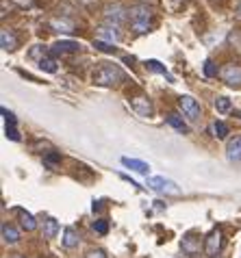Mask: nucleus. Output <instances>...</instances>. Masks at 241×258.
Listing matches in <instances>:
<instances>
[{"mask_svg":"<svg viewBox=\"0 0 241 258\" xmlns=\"http://www.w3.org/2000/svg\"><path fill=\"white\" fill-rule=\"evenodd\" d=\"M61 243H63V247H68V249L76 247L81 243L79 232H76L74 228H66V230H63V236H61Z\"/></svg>","mask_w":241,"mask_h":258,"instance_id":"13","label":"nucleus"},{"mask_svg":"<svg viewBox=\"0 0 241 258\" xmlns=\"http://www.w3.org/2000/svg\"><path fill=\"white\" fill-rule=\"evenodd\" d=\"M94 211H102V204L100 202H94Z\"/></svg>","mask_w":241,"mask_h":258,"instance_id":"34","label":"nucleus"},{"mask_svg":"<svg viewBox=\"0 0 241 258\" xmlns=\"http://www.w3.org/2000/svg\"><path fill=\"white\" fill-rule=\"evenodd\" d=\"M3 241L9 243V245H16V243L20 241V232L16 226L11 224H3Z\"/></svg>","mask_w":241,"mask_h":258,"instance_id":"14","label":"nucleus"},{"mask_svg":"<svg viewBox=\"0 0 241 258\" xmlns=\"http://www.w3.org/2000/svg\"><path fill=\"white\" fill-rule=\"evenodd\" d=\"M167 124L174 126L178 133H187V124H185V121H183L178 115H176V113H169V115H167Z\"/></svg>","mask_w":241,"mask_h":258,"instance_id":"22","label":"nucleus"},{"mask_svg":"<svg viewBox=\"0 0 241 258\" xmlns=\"http://www.w3.org/2000/svg\"><path fill=\"white\" fill-rule=\"evenodd\" d=\"M85 258H109V256H107V252H104V249L98 247V249H89V252L85 254Z\"/></svg>","mask_w":241,"mask_h":258,"instance_id":"29","label":"nucleus"},{"mask_svg":"<svg viewBox=\"0 0 241 258\" xmlns=\"http://www.w3.org/2000/svg\"><path fill=\"white\" fill-rule=\"evenodd\" d=\"M131 28L135 35H144L150 31V22H131Z\"/></svg>","mask_w":241,"mask_h":258,"instance_id":"25","label":"nucleus"},{"mask_svg":"<svg viewBox=\"0 0 241 258\" xmlns=\"http://www.w3.org/2000/svg\"><path fill=\"white\" fill-rule=\"evenodd\" d=\"M16 3H18L20 7H31V5H33V0H16Z\"/></svg>","mask_w":241,"mask_h":258,"instance_id":"33","label":"nucleus"},{"mask_svg":"<svg viewBox=\"0 0 241 258\" xmlns=\"http://www.w3.org/2000/svg\"><path fill=\"white\" fill-rule=\"evenodd\" d=\"M91 81L96 85H102V87H113V85H117L119 81H124V72L117 66H113V63H102V66H98L94 70Z\"/></svg>","mask_w":241,"mask_h":258,"instance_id":"1","label":"nucleus"},{"mask_svg":"<svg viewBox=\"0 0 241 258\" xmlns=\"http://www.w3.org/2000/svg\"><path fill=\"white\" fill-rule=\"evenodd\" d=\"M146 68H148V70H152V72H159V74L167 76V81H172V76L167 74V70H165V68L159 66V61H154V59H152V61H148V63H146Z\"/></svg>","mask_w":241,"mask_h":258,"instance_id":"24","label":"nucleus"},{"mask_svg":"<svg viewBox=\"0 0 241 258\" xmlns=\"http://www.w3.org/2000/svg\"><path fill=\"white\" fill-rule=\"evenodd\" d=\"M0 44H3V50H16L18 39H16V35H13L11 31H3L0 33Z\"/></svg>","mask_w":241,"mask_h":258,"instance_id":"18","label":"nucleus"},{"mask_svg":"<svg viewBox=\"0 0 241 258\" xmlns=\"http://www.w3.org/2000/svg\"><path fill=\"white\" fill-rule=\"evenodd\" d=\"M211 131H213V137H217V139H226L230 133L224 121H213V124H211Z\"/></svg>","mask_w":241,"mask_h":258,"instance_id":"20","label":"nucleus"},{"mask_svg":"<svg viewBox=\"0 0 241 258\" xmlns=\"http://www.w3.org/2000/svg\"><path fill=\"white\" fill-rule=\"evenodd\" d=\"M178 109L183 111V115H185L189 121H196L200 117V104L196 102V98L191 96H180L178 98Z\"/></svg>","mask_w":241,"mask_h":258,"instance_id":"2","label":"nucleus"},{"mask_svg":"<svg viewBox=\"0 0 241 258\" xmlns=\"http://www.w3.org/2000/svg\"><path fill=\"white\" fill-rule=\"evenodd\" d=\"M39 68L44 72H48V74H54V72L59 70V68H56V61L52 59V56H41V59H39Z\"/></svg>","mask_w":241,"mask_h":258,"instance_id":"21","label":"nucleus"},{"mask_svg":"<svg viewBox=\"0 0 241 258\" xmlns=\"http://www.w3.org/2000/svg\"><path fill=\"white\" fill-rule=\"evenodd\" d=\"M56 234H59V221L52 219V217L44 219V236L46 239H54Z\"/></svg>","mask_w":241,"mask_h":258,"instance_id":"17","label":"nucleus"},{"mask_svg":"<svg viewBox=\"0 0 241 258\" xmlns=\"http://www.w3.org/2000/svg\"><path fill=\"white\" fill-rule=\"evenodd\" d=\"M215 109L217 113H228L232 109V102H230V98H224V96H219L215 100Z\"/></svg>","mask_w":241,"mask_h":258,"instance_id":"23","label":"nucleus"},{"mask_svg":"<svg viewBox=\"0 0 241 258\" xmlns=\"http://www.w3.org/2000/svg\"><path fill=\"white\" fill-rule=\"evenodd\" d=\"M50 26L54 28V31H61V33H72L74 31V22L72 20H66V18L63 20H52Z\"/></svg>","mask_w":241,"mask_h":258,"instance_id":"19","label":"nucleus"},{"mask_svg":"<svg viewBox=\"0 0 241 258\" xmlns=\"http://www.w3.org/2000/svg\"><path fill=\"white\" fill-rule=\"evenodd\" d=\"M148 187L159 191V193H172V196H178L180 189L176 187V182L167 180V178H161V176H154V178H148Z\"/></svg>","mask_w":241,"mask_h":258,"instance_id":"4","label":"nucleus"},{"mask_svg":"<svg viewBox=\"0 0 241 258\" xmlns=\"http://www.w3.org/2000/svg\"><path fill=\"white\" fill-rule=\"evenodd\" d=\"M104 18H107V22L109 24H122L124 20H129V9L126 7H122V5H107L104 7Z\"/></svg>","mask_w":241,"mask_h":258,"instance_id":"3","label":"nucleus"},{"mask_svg":"<svg viewBox=\"0 0 241 258\" xmlns=\"http://www.w3.org/2000/svg\"><path fill=\"white\" fill-rule=\"evenodd\" d=\"M59 161H61V156L56 154V152H52V154L46 156V163H48V165H54V163H59Z\"/></svg>","mask_w":241,"mask_h":258,"instance_id":"31","label":"nucleus"},{"mask_svg":"<svg viewBox=\"0 0 241 258\" xmlns=\"http://www.w3.org/2000/svg\"><path fill=\"white\" fill-rule=\"evenodd\" d=\"M129 102H131V106H133V111L137 113V115H141V117H150L152 115V102L148 100L146 96H129Z\"/></svg>","mask_w":241,"mask_h":258,"instance_id":"6","label":"nucleus"},{"mask_svg":"<svg viewBox=\"0 0 241 258\" xmlns=\"http://www.w3.org/2000/svg\"><path fill=\"white\" fill-rule=\"evenodd\" d=\"M219 76H222V81H224L226 85H230V87H241V66L228 63V66L222 68Z\"/></svg>","mask_w":241,"mask_h":258,"instance_id":"5","label":"nucleus"},{"mask_svg":"<svg viewBox=\"0 0 241 258\" xmlns=\"http://www.w3.org/2000/svg\"><path fill=\"white\" fill-rule=\"evenodd\" d=\"M222 249V232L219 230H211L207 241H204V252H207L209 258H215Z\"/></svg>","mask_w":241,"mask_h":258,"instance_id":"7","label":"nucleus"},{"mask_svg":"<svg viewBox=\"0 0 241 258\" xmlns=\"http://www.w3.org/2000/svg\"><path fill=\"white\" fill-rule=\"evenodd\" d=\"M204 76H209V78L217 76V68H215L213 61H207V63H204Z\"/></svg>","mask_w":241,"mask_h":258,"instance_id":"27","label":"nucleus"},{"mask_svg":"<svg viewBox=\"0 0 241 258\" xmlns=\"http://www.w3.org/2000/svg\"><path fill=\"white\" fill-rule=\"evenodd\" d=\"M94 230H96V232H100V234H107V232H109V224H107V219H98L96 224H94Z\"/></svg>","mask_w":241,"mask_h":258,"instance_id":"28","label":"nucleus"},{"mask_svg":"<svg viewBox=\"0 0 241 258\" xmlns=\"http://www.w3.org/2000/svg\"><path fill=\"white\" fill-rule=\"evenodd\" d=\"M180 249L185 254H189V256H198L200 254V241H198L194 234H187L185 239H183V243H180Z\"/></svg>","mask_w":241,"mask_h":258,"instance_id":"11","label":"nucleus"},{"mask_svg":"<svg viewBox=\"0 0 241 258\" xmlns=\"http://www.w3.org/2000/svg\"><path fill=\"white\" fill-rule=\"evenodd\" d=\"M41 50H44V46H35V48L31 50V56H39V54H41Z\"/></svg>","mask_w":241,"mask_h":258,"instance_id":"32","label":"nucleus"},{"mask_svg":"<svg viewBox=\"0 0 241 258\" xmlns=\"http://www.w3.org/2000/svg\"><path fill=\"white\" fill-rule=\"evenodd\" d=\"M122 163H124L129 169L137 171V174H146V176H148V171H150V165L144 163V161H137V159H122Z\"/></svg>","mask_w":241,"mask_h":258,"instance_id":"15","label":"nucleus"},{"mask_svg":"<svg viewBox=\"0 0 241 258\" xmlns=\"http://www.w3.org/2000/svg\"><path fill=\"white\" fill-rule=\"evenodd\" d=\"M94 46H96L98 50H102V52H115V50H117L115 46H111L109 41H102V39H96V41H94Z\"/></svg>","mask_w":241,"mask_h":258,"instance_id":"26","label":"nucleus"},{"mask_svg":"<svg viewBox=\"0 0 241 258\" xmlns=\"http://www.w3.org/2000/svg\"><path fill=\"white\" fill-rule=\"evenodd\" d=\"M81 46L76 41H56V44L50 48L52 54H66V52H79Z\"/></svg>","mask_w":241,"mask_h":258,"instance_id":"12","label":"nucleus"},{"mask_svg":"<svg viewBox=\"0 0 241 258\" xmlns=\"http://www.w3.org/2000/svg\"><path fill=\"white\" fill-rule=\"evenodd\" d=\"M7 137H9L11 141H20V135L16 131V126H7Z\"/></svg>","mask_w":241,"mask_h":258,"instance_id":"30","label":"nucleus"},{"mask_svg":"<svg viewBox=\"0 0 241 258\" xmlns=\"http://www.w3.org/2000/svg\"><path fill=\"white\" fill-rule=\"evenodd\" d=\"M129 20L131 22H150V9L144 7V5L131 7L129 9Z\"/></svg>","mask_w":241,"mask_h":258,"instance_id":"9","label":"nucleus"},{"mask_svg":"<svg viewBox=\"0 0 241 258\" xmlns=\"http://www.w3.org/2000/svg\"><path fill=\"white\" fill-rule=\"evenodd\" d=\"M226 156H228V161H241V135L237 137L228 139V146H226Z\"/></svg>","mask_w":241,"mask_h":258,"instance_id":"10","label":"nucleus"},{"mask_svg":"<svg viewBox=\"0 0 241 258\" xmlns=\"http://www.w3.org/2000/svg\"><path fill=\"white\" fill-rule=\"evenodd\" d=\"M119 37H122V33H119V26L117 24H102L98 26V39L102 41H119Z\"/></svg>","mask_w":241,"mask_h":258,"instance_id":"8","label":"nucleus"},{"mask_svg":"<svg viewBox=\"0 0 241 258\" xmlns=\"http://www.w3.org/2000/svg\"><path fill=\"white\" fill-rule=\"evenodd\" d=\"M11 258H24V256H22V254H13Z\"/></svg>","mask_w":241,"mask_h":258,"instance_id":"35","label":"nucleus"},{"mask_svg":"<svg viewBox=\"0 0 241 258\" xmlns=\"http://www.w3.org/2000/svg\"><path fill=\"white\" fill-rule=\"evenodd\" d=\"M16 213L20 215V224H22V228H24V230L33 232L35 228H37V221H35V217H33L31 213H26V211H22V209H18Z\"/></svg>","mask_w":241,"mask_h":258,"instance_id":"16","label":"nucleus"}]
</instances>
